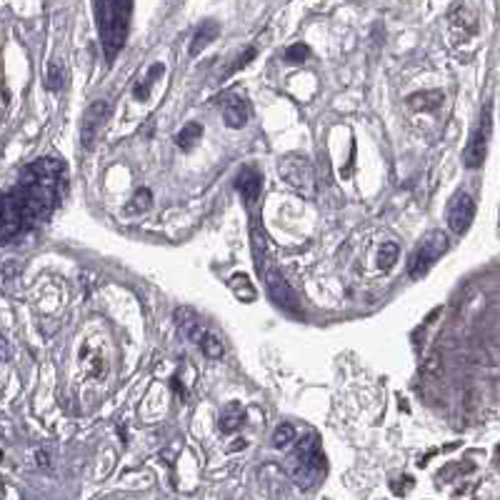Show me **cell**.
<instances>
[{"mask_svg":"<svg viewBox=\"0 0 500 500\" xmlns=\"http://www.w3.org/2000/svg\"><path fill=\"white\" fill-rule=\"evenodd\" d=\"M150 203H153V195H150L148 188H140V190L133 195L130 205H128V213H143V210L150 208Z\"/></svg>","mask_w":500,"mask_h":500,"instance_id":"obj_22","label":"cell"},{"mask_svg":"<svg viewBox=\"0 0 500 500\" xmlns=\"http://www.w3.org/2000/svg\"><path fill=\"white\" fill-rule=\"evenodd\" d=\"M200 350H203L205 358H210V360H218L220 355H223V343H220V338L210 336V333H205L203 341L198 343Z\"/></svg>","mask_w":500,"mask_h":500,"instance_id":"obj_20","label":"cell"},{"mask_svg":"<svg viewBox=\"0 0 500 500\" xmlns=\"http://www.w3.org/2000/svg\"><path fill=\"white\" fill-rule=\"evenodd\" d=\"M446 218H448V228H451L456 236H463V233H468V228L473 226V218H475L473 198H470L468 193H456V195H453V200L448 203Z\"/></svg>","mask_w":500,"mask_h":500,"instance_id":"obj_8","label":"cell"},{"mask_svg":"<svg viewBox=\"0 0 500 500\" xmlns=\"http://www.w3.org/2000/svg\"><path fill=\"white\" fill-rule=\"evenodd\" d=\"M398 253H401V248L396 243H383L378 248V268L380 270H391L393 263L398 260Z\"/></svg>","mask_w":500,"mask_h":500,"instance_id":"obj_19","label":"cell"},{"mask_svg":"<svg viewBox=\"0 0 500 500\" xmlns=\"http://www.w3.org/2000/svg\"><path fill=\"white\" fill-rule=\"evenodd\" d=\"M440 103H443V93H440V90H425V93H415L408 98V105H410V108L425 110V113H428V110H435Z\"/></svg>","mask_w":500,"mask_h":500,"instance_id":"obj_16","label":"cell"},{"mask_svg":"<svg viewBox=\"0 0 500 500\" xmlns=\"http://www.w3.org/2000/svg\"><path fill=\"white\" fill-rule=\"evenodd\" d=\"M255 55H258V50H255V48H248V50H245V53H243V55H240V58H236V63H233V66H231V68H228V71H226V75H223V78H231V75H233V73L243 71V68H245V66H248V63L253 61Z\"/></svg>","mask_w":500,"mask_h":500,"instance_id":"obj_25","label":"cell"},{"mask_svg":"<svg viewBox=\"0 0 500 500\" xmlns=\"http://www.w3.org/2000/svg\"><path fill=\"white\" fill-rule=\"evenodd\" d=\"M243 423H245V410H243V406H238V403H228L218 418L220 433H233V430H238Z\"/></svg>","mask_w":500,"mask_h":500,"instance_id":"obj_13","label":"cell"},{"mask_svg":"<svg viewBox=\"0 0 500 500\" xmlns=\"http://www.w3.org/2000/svg\"><path fill=\"white\" fill-rule=\"evenodd\" d=\"M293 438H295V428H293L291 423H283V425H278V428H275L273 446L275 448H283V446H288V443H293Z\"/></svg>","mask_w":500,"mask_h":500,"instance_id":"obj_23","label":"cell"},{"mask_svg":"<svg viewBox=\"0 0 500 500\" xmlns=\"http://www.w3.org/2000/svg\"><path fill=\"white\" fill-rule=\"evenodd\" d=\"M281 176L288 185L303 195H310L313 190V165L305 155H286L281 160Z\"/></svg>","mask_w":500,"mask_h":500,"instance_id":"obj_7","label":"cell"},{"mask_svg":"<svg viewBox=\"0 0 500 500\" xmlns=\"http://www.w3.org/2000/svg\"><path fill=\"white\" fill-rule=\"evenodd\" d=\"M200 138H203V126H200V123H185L183 130L176 135V145L181 150H193Z\"/></svg>","mask_w":500,"mask_h":500,"instance_id":"obj_15","label":"cell"},{"mask_svg":"<svg viewBox=\"0 0 500 500\" xmlns=\"http://www.w3.org/2000/svg\"><path fill=\"white\" fill-rule=\"evenodd\" d=\"M176 325H178V330H181L183 336L190 338L193 343L203 341V336H205L203 323H200L198 313H195L193 308H178L176 310Z\"/></svg>","mask_w":500,"mask_h":500,"instance_id":"obj_11","label":"cell"},{"mask_svg":"<svg viewBox=\"0 0 500 500\" xmlns=\"http://www.w3.org/2000/svg\"><path fill=\"white\" fill-rule=\"evenodd\" d=\"M223 121L228 128H243L248 123V105L243 98H231L223 108Z\"/></svg>","mask_w":500,"mask_h":500,"instance_id":"obj_14","label":"cell"},{"mask_svg":"<svg viewBox=\"0 0 500 500\" xmlns=\"http://www.w3.org/2000/svg\"><path fill=\"white\" fill-rule=\"evenodd\" d=\"M236 188H238V193H240L243 203H245L248 210L253 213V205L258 203L260 188H263V176H260L258 168L245 165V168L236 176Z\"/></svg>","mask_w":500,"mask_h":500,"instance_id":"obj_10","label":"cell"},{"mask_svg":"<svg viewBox=\"0 0 500 500\" xmlns=\"http://www.w3.org/2000/svg\"><path fill=\"white\" fill-rule=\"evenodd\" d=\"M133 16V0H95V20L105 61L113 63L123 50Z\"/></svg>","mask_w":500,"mask_h":500,"instance_id":"obj_2","label":"cell"},{"mask_svg":"<svg viewBox=\"0 0 500 500\" xmlns=\"http://www.w3.org/2000/svg\"><path fill=\"white\" fill-rule=\"evenodd\" d=\"M231 291L238 295V300H243V303H253L255 300V288H253V283L248 281V275H243V273H238V275H233L231 278Z\"/></svg>","mask_w":500,"mask_h":500,"instance_id":"obj_18","label":"cell"},{"mask_svg":"<svg viewBox=\"0 0 500 500\" xmlns=\"http://www.w3.org/2000/svg\"><path fill=\"white\" fill-rule=\"evenodd\" d=\"M310 58V48L305 43H293L291 48L286 50V63L291 66H300Z\"/></svg>","mask_w":500,"mask_h":500,"instance_id":"obj_21","label":"cell"},{"mask_svg":"<svg viewBox=\"0 0 500 500\" xmlns=\"http://www.w3.org/2000/svg\"><path fill=\"white\" fill-rule=\"evenodd\" d=\"M490 130H493V108H490V105H485L478 128L473 130V135H470V143H468L465 153H463V163H465L468 171H475V168H480V165H483L485 155H488Z\"/></svg>","mask_w":500,"mask_h":500,"instance_id":"obj_6","label":"cell"},{"mask_svg":"<svg viewBox=\"0 0 500 500\" xmlns=\"http://www.w3.org/2000/svg\"><path fill=\"white\" fill-rule=\"evenodd\" d=\"M66 163L61 158H40L23 171L20 181L3 198V243L18 240L38 223L50 218L66 188Z\"/></svg>","mask_w":500,"mask_h":500,"instance_id":"obj_1","label":"cell"},{"mask_svg":"<svg viewBox=\"0 0 500 500\" xmlns=\"http://www.w3.org/2000/svg\"><path fill=\"white\" fill-rule=\"evenodd\" d=\"M451 248V240L443 231H430L423 236V240L418 243V248L413 250L410 260H408V275L413 281H420L428 275V270L438 263V258L448 253Z\"/></svg>","mask_w":500,"mask_h":500,"instance_id":"obj_4","label":"cell"},{"mask_svg":"<svg viewBox=\"0 0 500 500\" xmlns=\"http://www.w3.org/2000/svg\"><path fill=\"white\" fill-rule=\"evenodd\" d=\"M286 470L293 480L303 485L318 483L325 475V456L320 451V440L315 435H308L295 446V451L286 458Z\"/></svg>","mask_w":500,"mask_h":500,"instance_id":"obj_3","label":"cell"},{"mask_svg":"<svg viewBox=\"0 0 500 500\" xmlns=\"http://www.w3.org/2000/svg\"><path fill=\"white\" fill-rule=\"evenodd\" d=\"M110 116V105L105 100H95V103L88 105V110L83 113V123H80V143L85 150H90L98 140V133L103 128V123L108 121Z\"/></svg>","mask_w":500,"mask_h":500,"instance_id":"obj_9","label":"cell"},{"mask_svg":"<svg viewBox=\"0 0 500 500\" xmlns=\"http://www.w3.org/2000/svg\"><path fill=\"white\" fill-rule=\"evenodd\" d=\"M218 33H220V25L215 20L200 23L198 30H195V35H193V40H190V55L193 58H195L198 53H203V50L208 48L215 38H218Z\"/></svg>","mask_w":500,"mask_h":500,"instance_id":"obj_12","label":"cell"},{"mask_svg":"<svg viewBox=\"0 0 500 500\" xmlns=\"http://www.w3.org/2000/svg\"><path fill=\"white\" fill-rule=\"evenodd\" d=\"M165 73V66L163 63H155V66H150L148 75L140 80V85H135V90H133V95H135V100H148L150 95V88L155 85V80H158L160 75Z\"/></svg>","mask_w":500,"mask_h":500,"instance_id":"obj_17","label":"cell"},{"mask_svg":"<svg viewBox=\"0 0 500 500\" xmlns=\"http://www.w3.org/2000/svg\"><path fill=\"white\" fill-rule=\"evenodd\" d=\"M255 268H258V273L263 275V283H265V288H268L270 300H273L281 310H286V313H291V315L300 313V303H298V295L293 293V288L286 283V278L278 273V268H273V265H270V258L258 260V263H255Z\"/></svg>","mask_w":500,"mask_h":500,"instance_id":"obj_5","label":"cell"},{"mask_svg":"<svg viewBox=\"0 0 500 500\" xmlns=\"http://www.w3.org/2000/svg\"><path fill=\"white\" fill-rule=\"evenodd\" d=\"M63 80H66V73H63V66L58 61L48 66V88L50 90H61Z\"/></svg>","mask_w":500,"mask_h":500,"instance_id":"obj_24","label":"cell"}]
</instances>
